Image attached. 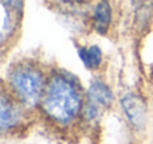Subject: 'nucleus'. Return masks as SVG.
Segmentation results:
<instances>
[{
    "instance_id": "obj_1",
    "label": "nucleus",
    "mask_w": 153,
    "mask_h": 144,
    "mask_svg": "<svg viewBox=\"0 0 153 144\" xmlns=\"http://www.w3.org/2000/svg\"><path fill=\"white\" fill-rule=\"evenodd\" d=\"M40 104L48 119L56 125L67 126L82 114L85 101L79 86L70 76L55 73L46 82Z\"/></svg>"
},
{
    "instance_id": "obj_2",
    "label": "nucleus",
    "mask_w": 153,
    "mask_h": 144,
    "mask_svg": "<svg viewBox=\"0 0 153 144\" xmlns=\"http://www.w3.org/2000/svg\"><path fill=\"white\" fill-rule=\"evenodd\" d=\"M7 83L12 95L25 108H34L42 101L46 86L42 70L30 61L13 64L7 74Z\"/></svg>"
},
{
    "instance_id": "obj_3",
    "label": "nucleus",
    "mask_w": 153,
    "mask_h": 144,
    "mask_svg": "<svg viewBox=\"0 0 153 144\" xmlns=\"http://www.w3.org/2000/svg\"><path fill=\"white\" fill-rule=\"evenodd\" d=\"M25 108L12 94L0 91V137L13 132L24 120Z\"/></svg>"
},
{
    "instance_id": "obj_4",
    "label": "nucleus",
    "mask_w": 153,
    "mask_h": 144,
    "mask_svg": "<svg viewBox=\"0 0 153 144\" xmlns=\"http://www.w3.org/2000/svg\"><path fill=\"white\" fill-rule=\"evenodd\" d=\"M122 111L135 131H143L147 123V107L144 99L134 92H128L120 99Z\"/></svg>"
},
{
    "instance_id": "obj_5",
    "label": "nucleus",
    "mask_w": 153,
    "mask_h": 144,
    "mask_svg": "<svg viewBox=\"0 0 153 144\" xmlns=\"http://www.w3.org/2000/svg\"><path fill=\"white\" fill-rule=\"evenodd\" d=\"M113 99H114L113 91L110 89V86L104 80L95 79V80L91 82L88 92H86V101H85L86 104L104 111V110L111 107Z\"/></svg>"
},
{
    "instance_id": "obj_6",
    "label": "nucleus",
    "mask_w": 153,
    "mask_h": 144,
    "mask_svg": "<svg viewBox=\"0 0 153 144\" xmlns=\"http://www.w3.org/2000/svg\"><path fill=\"white\" fill-rule=\"evenodd\" d=\"M111 19H113L111 4L107 0H100L97 3V6L94 7V12H92V25H94V28L100 34H105L107 30L111 25Z\"/></svg>"
},
{
    "instance_id": "obj_7",
    "label": "nucleus",
    "mask_w": 153,
    "mask_h": 144,
    "mask_svg": "<svg viewBox=\"0 0 153 144\" xmlns=\"http://www.w3.org/2000/svg\"><path fill=\"white\" fill-rule=\"evenodd\" d=\"M79 56L83 62V65L88 70H97L102 64V50L97 45L83 46L79 50Z\"/></svg>"
},
{
    "instance_id": "obj_8",
    "label": "nucleus",
    "mask_w": 153,
    "mask_h": 144,
    "mask_svg": "<svg viewBox=\"0 0 153 144\" xmlns=\"http://www.w3.org/2000/svg\"><path fill=\"white\" fill-rule=\"evenodd\" d=\"M138 27H147L153 18V0H132Z\"/></svg>"
},
{
    "instance_id": "obj_9",
    "label": "nucleus",
    "mask_w": 153,
    "mask_h": 144,
    "mask_svg": "<svg viewBox=\"0 0 153 144\" xmlns=\"http://www.w3.org/2000/svg\"><path fill=\"white\" fill-rule=\"evenodd\" d=\"M55 1H64L65 3V1H73V0H55Z\"/></svg>"
}]
</instances>
